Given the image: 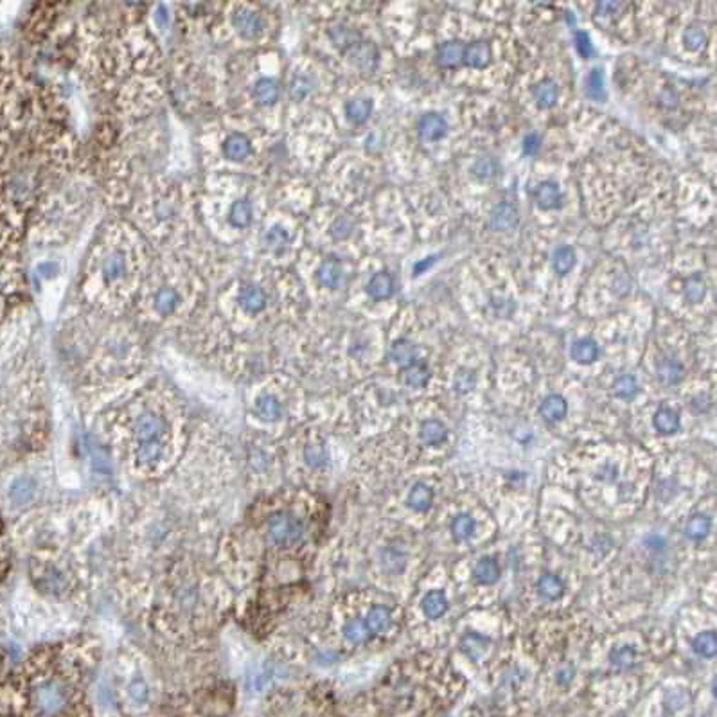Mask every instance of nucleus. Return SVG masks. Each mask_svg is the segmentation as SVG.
Masks as SVG:
<instances>
[{"label":"nucleus","instance_id":"obj_1","mask_svg":"<svg viewBox=\"0 0 717 717\" xmlns=\"http://www.w3.org/2000/svg\"><path fill=\"white\" fill-rule=\"evenodd\" d=\"M347 56L349 60H351V63L354 65L358 70H363V72H372V70L378 67V47L369 40H360L358 43H354V46L347 50Z\"/></svg>","mask_w":717,"mask_h":717},{"label":"nucleus","instance_id":"obj_2","mask_svg":"<svg viewBox=\"0 0 717 717\" xmlns=\"http://www.w3.org/2000/svg\"><path fill=\"white\" fill-rule=\"evenodd\" d=\"M417 133L425 142H435L448 133V123L437 112L423 114L417 121Z\"/></svg>","mask_w":717,"mask_h":717},{"label":"nucleus","instance_id":"obj_3","mask_svg":"<svg viewBox=\"0 0 717 717\" xmlns=\"http://www.w3.org/2000/svg\"><path fill=\"white\" fill-rule=\"evenodd\" d=\"M518 223H520L518 209L512 203H509V201L498 203L489 214V229L496 230V232L514 229Z\"/></svg>","mask_w":717,"mask_h":717},{"label":"nucleus","instance_id":"obj_4","mask_svg":"<svg viewBox=\"0 0 717 717\" xmlns=\"http://www.w3.org/2000/svg\"><path fill=\"white\" fill-rule=\"evenodd\" d=\"M532 196H534V203L541 210H554L563 205V194L559 191V185L552 180L539 182L532 192Z\"/></svg>","mask_w":717,"mask_h":717},{"label":"nucleus","instance_id":"obj_5","mask_svg":"<svg viewBox=\"0 0 717 717\" xmlns=\"http://www.w3.org/2000/svg\"><path fill=\"white\" fill-rule=\"evenodd\" d=\"M491 60H493L491 43L485 40H476L466 46L462 65H466L469 69H485L491 63Z\"/></svg>","mask_w":717,"mask_h":717},{"label":"nucleus","instance_id":"obj_6","mask_svg":"<svg viewBox=\"0 0 717 717\" xmlns=\"http://www.w3.org/2000/svg\"><path fill=\"white\" fill-rule=\"evenodd\" d=\"M464 50H466V43L458 40H450L446 43L438 47L437 52H435V63L443 69H455L458 65H462L464 60Z\"/></svg>","mask_w":717,"mask_h":717},{"label":"nucleus","instance_id":"obj_7","mask_svg":"<svg viewBox=\"0 0 717 717\" xmlns=\"http://www.w3.org/2000/svg\"><path fill=\"white\" fill-rule=\"evenodd\" d=\"M232 22L243 38H256L257 34L263 31V19H261L259 13H256V11H238V13H234Z\"/></svg>","mask_w":717,"mask_h":717},{"label":"nucleus","instance_id":"obj_8","mask_svg":"<svg viewBox=\"0 0 717 717\" xmlns=\"http://www.w3.org/2000/svg\"><path fill=\"white\" fill-rule=\"evenodd\" d=\"M394 292H396V281H394L392 274L389 272H378L370 277L369 284H367V293L374 301H383V299L392 297Z\"/></svg>","mask_w":717,"mask_h":717},{"label":"nucleus","instance_id":"obj_9","mask_svg":"<svg viewBox=\"0 0 717 717\" xmlns=\"http://www.w3.org/2000/svg\"><path fill=\"white\" fill-rule=\"evenodd\" d=\"M539 414L543 419H547L548 423H558L563 421L568 414V403L567 399L559 396V394H550L547 398L541 401L539 405Z\"/></svg>","mask_w":717,"mask_h":717},{"label":"nucleus","instance_id":"obj_10","mask_svg":"<svg viewBox=\"0 0 717 717\" xmlns=\"http://www.w3.org/2000/svg\"><path fill=\"white\" fill-rule=\"evenodd\" d=\"M421 608H423L426 618L437 620V618H441L444 613L448 612V598H446L444 592H441V589H432L421 600Z\"/></svg>","mask_w":717,"mask_h":717},{"label":"nucleus","instance_id":"obj_11","mask_svg":"<svg viewBox=\"0 0 717 717\" xmlns=\"http://www.w3.org/2000/svg\"><path fill=\"white\" fill-rule=\"evenodd\" d=\"M389 358L394 363H398L399 367L405 369V367L412 365V363H416L417 361V347L410 340L399 339L390 345Z\"/></svg>","mask_w":717,"mask_h":717},{"label":"nucleus","instance_id":"obj_12","mask_svg":"<svg viewBox=\"0 0 717 717\" xmlns=\"http://www.w3.org/2000/svg\"><path fill=\"white\" fill-rule=\"evenodd\" d=\"M407 503L412 511L426 512L432 507V503H434V491L425 482H417V484L412 485Z\"/></svg>","mask_w":717,"mask_h":717},{"label":"nucleus","instance_id":"obj_13","mask_svg":"<svg viewBox=\"0 0 717 717\" xmlns=\"http://www.w3.org/2000/svg\"><path fill=\"white\" fill-rule=\"evenodd\" d=\"M532 96H534L538 108H552L558 103L559 88L552 79H541V81L536 83L534 87H532Z\"/></svg>","mask_w":717,"mask_h":717},{"label":"nucleus","instance_id":"obj_14","mask_svg":"<svg viewBox=\"0 0 717 717\" xmlns=\"http://www.w3.org/2000/svg\"><path fill=\"white\" fill-rule=\"evenodd\" d=\"M653 425L658 434L674 435L680 430V414L669 407L658 408L653 417Z\"/></svg>","mask_w":717,"mask_h":717},{"label":"nucleus","instance_id":"obj_15","mask_svg":"<svg viewBox=\"0 0 717 717\" xmlns=\"http://www.w3.org/2000/svg\"><path fill=\"white\" fill-rule=\"evenodd\" d=\"M598 352H600V349H598V343L594 339H579L572 345L570 354L580 365H589V363H594L597 360Z\"/></svg>","mask_w":717,"mask_h":717},{"label":"nucleus","instance_id":"obj_16","mask_svg":"<svg viewBox=\"0 0 717 717\" xmlns=\"http://www.w3.org/2000/svg\"><path fill=\"white\" fill-rule=\"evenodd\" d=\"M239 304L245 311L248 313H259V311L265 310L266 306V295L265 292L259 288V286H245V288L239 292Z\"/></svg>","mask_w":717,"mask_h":717},{"label":"nucleus","instance_id":"obj_17","mask_svg":"<svg viewBox=\"0 0 717 717\" xmlns=\"http://www.w3.org/2000/svg\"><path fill=\"white\" fill-rule=\"evenodd\" d=\"M316 277H319L320 284L325 286V288H339L340 283H342V277H343L340 261L339 259H325L324 263L320 265L319 272H316Z\"/></svg>","mask_w":717,"mask_h":717},{"label":"nucleus","instance_id":"obj_18","mask_svg":"<svg viewBox=\"0 0 717 717\" xmlns=\"http://www.w3.org/2000/svg\"><path fill=\"white\" fill-rule=\"evenodd\" d=\"M419 437L428 446H438L448 437V430H446V426L441 421L426 419L419 428Z\"/></svg>","mask_w":717,"mask_h":717},{"label":"nucleus","instance_id":"obj_19","mask_svg":"<svg viewBox=\"0 0 717 717\" xmlns=\"http://www.w3.org/2000/svg\"><path fill=\"white\" fill-rule=\"evenodd\" d=\"M223 153L229 160H245L252 153V144L245 135H239V133H234L230 137H227L223 144Z\"/></svg>","mask_w":717,"mask_h":717},{"label":"nucleus","instance_id":"obj_20","mask_svg":"<svg viewBox=\"0 0 717 717\" xmlns=\"http://www.w3.org/2000/svg\"><path fill=\"white\" fill-rule=\"evenodd\" d=\"M538 592L539 595L547 600H558L565 594V583L561 580V577L556 576V574H543L538 580Z\"/></svg>","mask_w":717,"mask_h":717},{"label":"nucleus","instance_id":"obj_21","mask_svg":"<svg viewBox=\"0 0 717 717\" xmlns=\"http://www.w3.org/2000/svg\"><path fill=\"white\" fill-rule=\"evenodd\" d=\"M401 376L403 381H405L408 387H412V389H423L430 381L432 372H430L428 365H426L425 361H416V363L405 367Z\"/></svg>","mask_w":717,"mask_h":717},{"label":"nucleus","instance_id":"obj_22","mask_svg":"<svg viewBox=\"0 0 717 717\" xmlns=\"http://www.w3.org/2000/svg\"><path fill=\"white\" fill-rule=\"evenodd\" d=\"M473 576L482 585H494L500 579V565L496 563V559L489 558V556L480 558L475 565Z\"/></svg>","mask_w":717,"mask_h":717},{"label":"nucleus","instance_id":"obj_23","mask_svg":"<svg viewBox=\"0 0 717 717\" xmlns=\"http://www.w3.org/2000/svg\"><path fill=\"white\" fill-rule=\"evenodd\" d=\"M365 624L370 633H374V635L385 633L392 627V613L385 606H374L367 615Z\"/></svg>","mask_w":717,"mask_h":717},{"label":"nucleus","instance_id":"obj_24","mask_svg":"<svg viewBox=\"0 0 717 717\" xmlns=\"http://www.w3.org/2000/svg\"><path fill=\"white\" fill-rule=\"evenodd\" d=\"M372 101L367 97H356V99L347 101L345 105V115L352 124H363L369 121L372 114Z\"/></svg>","mask_w":717,"mask_h":717},{"label":"nucleus","instance_id":"obj_25","mask_svg":"<svg viewBox=\"0 0 717 717\" xmlns=\"http://www.w3.org/2000/svg\"><path fill=\"white\" fill-rule=\"evenodd\" d=\"M685 374V369L681 365L680 361L674 360V358H667L658 363V379L662 381L663 385H676L683 379Z\"/></svg>","mask_w":717,"mask_h":717},{"label":"nucleus","instance_id":"obj_26","mask_svg":"<svg viewBox=\"0 0 717 717\" xmlns=\"http://www.w3.org/2000/svg\"><path fill=\"white\" fill-rule=\"evenodd\" d=\"M301 532H302L301 525H299L295 520H288V518H277V520H274V523H272V534H274V538L277 539L279 543L297 539L299 536H301Z\"/></svg>","mask_w":717,"mask_h":717},{"label":"nucleus","instance_id":"obj_27","mask_svg":"<svg viewBox=\"0 0 717 717\" xmlns=\"http://www.w3.org/2000/svg\"><path fill=\"white\" fill-rule=\"evenodd\" d=\"M576 250L568 245H561L554 250L552 254V266L559 275H567L576 266Z\"/></svg>","mask_w":717,"mask_h":717},{"label":"nucleus","instance_id":"obj_28","mask_svg":"<svg viewBox=\"0 0 717 717\" xmlns=\"http://www.w3.org/2000/svg\"><path fill=\"white\" fill-rule=\"evenodd\" d=\"M692 649L701 658H714L717 653L716 631H701L692 638Z\"/></svg>","mask_w":717,"mask_h":717},{"label":"nucleus","instance_id":"obj_29","mask_svg":"<svg viewBox=\"0 0 717 717\" xmlns=\"http://www.w3.org/2000/svg\"><path fill=\"white\" fill-rule=\"evenodd\" d=\"M37 705L41 712H56L63 705V696L56 687H46V689L38 690Z\"/></svg>","mask_w":717,"mask_h":717},{"label":"nucleus","instance_id":"obj_30","mask_svg":"<svg viewBox=\"0 0 717 717\" xmlns=\"http://www.w3.org/2000/svg\"><path fill=\"white\" fill-rule=\"evenodd\" d=\"M586 96L594 101H606V88H604V70L595 67L594 70H589L588 78H586V87H585Z\"/></svg>","mask_w":717,"mask_h":717},{"label":"nucleus","instance_id":"obj_31","mask_svg":"<svg viewBox=\"0 0 717 717\" xmlns=\"http://www.w3.org/2000/svg\"><path fill=\"white\" fill-rule=\"evenodd\" d=\"M329 37H331L334 46L339 47V49L345 50V52H347L354 43H358V41L361 40L360 32H356L351 28H345V26H336V28H333L329 31Z\"/></svg>","mask_w":717,"mask_h":717},{"label":"nucleus","instance_id":"obj_32","mask_svg":"<svg viewBox=\"0 0 717 717\" xmlns=\"http://www.w3.org/2000/svg\"><path fill=\"white\" fill-rule=\"evenodd\" d=\"M254 97L259 105H274L279 99V87L274 79H261L254 87Z\"/></svg>","mask_w":717,"mask_h":717},{"label":"nucleus","instance_id":"obj_33","mask_svg":"<svg viewBox=\"0 0 717 717\" xmlns=\"http://www.w3.org/2000/svg\"><path fill=\"white\" fill-rule=\"evenodd\" d=\"M180 295L174 288H162L155 295V310L160 315H171L179 307Z\"/></svg>","mask_w":717,"mask_h":717},{"label":"nucleus","instance_id":"obj_34","mask_svg":"<svg viewBox=\"0 0 717 717\" xmlns=\"http://www.w3.org/2000/svg\"><path fill=\"white\" fill-rule=\"evenodd\" d=\"M452 534L455 538V541H466L471 536L475 534V520L466 514V512H461L457 516L453 518L452 521Z\"/></svg>","mask_w":717,"mask_h":717},{"label":"nucleus","instance_id":"obj_35","mask_svg":"<svg viewBox=\"0 0 717 717\" xmlns=\"http://www.w3.org/2000/svg\"><path fill=\"white\" fill-rule=\"evenodd\" d=\"M708 532H710V518L707 514H694L687 521L685 534L692 541H701L707 538Z\"/></svg>","mask_w":717,"mask_h":717},{"label":"nucleus","instance_id":"obj_36","mask_svg":"<svg viewBox=\"0 0 717 717\" xmlns=\"http://www.w3.org/2000/svg\"><path fill=\"white\" fill-rule=\"evenodd\" d=\"M229 221L234 225V227H238V229L248 227L252 221V203L250 201L248 200L236 201V203L230 207Z\"/></svg>","mask_w":717,"mask_h":717},{"label":"nucleus","instance_id":"obj_37","mask_svg":"<svg viewBox=\"0 0 717 717\" xmlns=\"http://www.w3.org/2000/svg\"><path fill=\"white\" fill-rule=\"evenodd\" d=\"M126 270V261L121 252H114L110 254L105 261H103V275H105L106 281H115L119 279L121 275L124 274Z\"/></svg>","mask_w":717,"mask_h":717},{"label":"nucleus","instance_id":"obj_38","mask_svg":"<svg viewBox=\"0 0 717 717\" xmlns=\"http://www.w3.org/2000/svg\"><path fill=\"white\" fill-rule=\"evenodd\" d=\"M34 494V484L29 478H17L10 487V498L17 505L28 503Z\"/></svg>","mask_w":717,"mask_h":717},{"label":"nucleus","instance_id":"obj_39","mask_svg":"<svg viewBox=\"0 0 717 717\" xmlns=\"http://www.w3.org/2000/svg\"><path fill=\"white\" fill-rule=\"evenodd\" d=\"M613 394H615L617 398L626 399V401L635 398L636 394H638V381H636L635 376L624 374L618 379H615V383H613Z\"/></svg>","mask_w":717,"mask_h":717},{"label":"nucleus","instance_id":"obj_40","mask_svg":"<svg viewBox=\"0 0 717 717\" xmlns=\"http://www.w3.org/2000/svg\"><path fill=\"white\" fill-rule=\"evenodd\" d=\"M609 662H612L617 669L633 667L636 662V649L631 647V645H620V647H615L612 653H609Z\"/></svg>","mask_w":717,"mask_h":717},{"label":"nucleus","instance_id":"obj_41","mask_svg":"<svg viewBox=\"0 0 717 717\" xmlns=\"http://www.w3.org/2000/svg\"><path fill=\"white\" fill-rule=\"evenodd\" d=\"M343 635L345 638L351 640L352 644H361L365 642L370 636V631L367 627L365 620H360V618H354V620H349L345 626H343Z\"/></svg>","mask_w":717,"mask_h":717},{"label":"nucleus","instance_id":"obj_42","mask_svg":"<svg viewBox=\"0 0 717 717\" xmlns=\"http://www.w3.org/2000/svg\"><path fill=\"white\" fill-rule=\"evenodd\" d=\"M473 174L480 180H491L498 174V162L493 156H480L473 164Z\"/></svg>","mask_w":717,"mask_h":717},{"label":"nucleus","instance_id":"obj_43","mask_svg":"<svg viewBox=\"0 0 717 717\" xmlns=\"http://www.w3.org/2000/svg\"><path fill=\"white\" fill-rule=\"evenodd\" d=\"M705 295H707V283H705V279L701 277V275L696 274V275H692L690 279H687L685 297L689 299L690 302L698 304V302L703 301Z\"/></svg>","mask_w":717,"mask_h":717},{"label":"nucleus","instance_id":"obj_44","mask_svg":"<svg viewBox=\"0 0 717 717\" xmlns=\"http://www.w3.org/2000/svg\"><path fill=\"white\" fill-rule=\"evenodd\" d=\"M256 410H257V414H259V416L263 417V419L275 421V419H279V417H281V405H279V401H277V399H274V398H270V396H265V398L257 399Z\"/></svg>","mask_w":717,"mask_h":717},{"label":"nucleus","instance_id":"obj_45","mask_svg":"<svg viewBox=\"0 0 717 717\" xmlns=\"http://www.w3.org/2000/svg\"><path fill=\"white\" fill-rule=\"evenodd\" d=\"M705 41H707V32L703 31V28L690 26L683 32V43L689 50H699L705 46Z\"/></svg>","mask_w":717,"mask_h":717},{"label":"nucleus","instance_id":"obj_46","mask_svg":"<svg viewBox=\"0 0 717 717\" xmlns=\"http://www.w3.org/2000/svg\"><path fill=\"white\" fill-rule=\"evenodd\" d=\"M476 383V376L473 370L469 369H461L453 379V389L457 390L458 394H467L475 389Z\"/></svg>","mask_w":717,"mask_h":717},{"label":"nucleus","instance_id":"obj_47","mask_svg":"<svg viewBox=\"0 0 717 717\" xmlns=\"http://www.w3.org/2000/svg\"><path fill=\"white\" fill-rule=\"evenodd\" d=\"M160 430H162V421L155 416H144L137 425V432L141 438H153Z\"/></svg>","mask_w":717,"mask_h":717},{"label":"nucleus","instance_id":"obj_48","mask_svg":"<svg viewBox=\"0 0 717 717\" xmlns=\"http://www.w3.org/2000/svg\"><path fill=\"white\" fill-rule=\"evenodd\" d=\"M313 85H311V79L306 76H297L293 79L292 85H290V97L293 101H302L304 97H307V94L311 92Z\"/></svg>","mask_w":717,"mask_h":717},{"label":"nucleus","instance_id":"obj_49","mask_svg":"<svg viewBox=\"0 0 717 717\" xmlns=\"http://www.w3.org/2000/svg\"><path fill=\"white\" fill-rule=\"evenodd\" d=\"M290 241V234L283 227H272L265 234V243L270 248H281Z\"/></svg>","mask_w":717,"mask_h":717},{"label":"nucleus","instance_id":"obj_50","mask_svg":"<svg viewBox=\"0 0 717 717\" xmlns=\"http://www.w3.org/2000/svg\"><path fill=\"white\" fill-rule=\"evenodd\" d=\"M574 46H576L577 54L583 56V58H592L594 56V43H592V38L586 31H577L576 38H574Z\"/></svg>","mask_w":717,"mask_h":717},{"label":"nucleus","instance_id":"obj_51","mask_svg":"<svg viewBox=\"0 0 717 717\" xmlns=\"http://www.w3.org/2000/svg\"><path fill=\"white\" fill-rule=\"evenodd\" d=\"M351 232H352V221L349 218H345V216L339 218L333 225H331V234H333V238H336V239L347 238Z\"/></svg>","mask_w":717,"mask_h":717},{"label":"nucleus","instance_id":"obj_52","mask_svg":"<svg viewBox=\"0 0 717 717\" xmlns=\"http://www.w3.org/2000/svg\"><path fill=\"white\" fill-rule=\"evenodd\" d=\"M541 142L543 141H541V135H539V133L532 132L529 133V135H525V139L521 142V144H523V153L529 156L538 155L539 150H541Z\"/></svg>","mask_w":717,"mask_h":717},{"label":"nucleus","instance_id":"obj_53","mask_svg":"<svg viewBox=\"0 0 717 717\" xmlns=\"http://www.w3.org/2000/svg\"><path fill=\"white\" fill-rule=\"evenodd\" d=\"M626 4H622V2H597V6H595V14H606V17H612V14H617L618 11L622 10Z\"/></svg>","mask_w":717,"mask_h":717},{"label":"nucleus","instance_id":"obj_54","mask_svg":"<svg viewBox=\"0 0 717 717\" xmlns=\"http://www.w3.org/2000/svg\"><path fill=\"white\" fill-rule=\"evenodd\" d=\"M306 461L310 462L311 466H320L325 462V452L324 448H319V446H311L306 450Z\"/></svg>","mask_w":717,"mask_h":717},{"label":"nucleus","instance_id":"obj_55","mask_svg":"<svg viewBox=\"0 0 717 717\" xmlns=\"http://www.w3.org/2000/svg\"><path fill=\"white\" fill-rule=\"evenodd\" d=\"M437 259H438V256H428V257H425V259L417 261L416 265H414V277H417V275L428 272L430 266H434L435 261Z\"/></svg>","mask_w":717,"mask_h":717},{"label":"nucleus","instance_id":"obj_56","mask_svg":"<svg viewBox=\"0 0 717 717\" xmlns=\"http://www.w3.org/2000/svg\"><path fill=\"white\" fill-rule=\"evenodd\" d=\"M572 676H574V671H572V667H570V665H568V667H565V669H561V671H559L558 681H559V683H568V681L572 680Z\"/></svg>","mask_w":717,"mask_h":717}]
</instances>
